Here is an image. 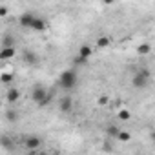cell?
I'll return each mask as SVG.
<instances>
[{"mask_svg":"<svg viewBox=\"0 0 155 155\" xmlns=\"http://www.w3.org/2000/svg\"><path fill=\"white\" fill-rule=\"evenodd\" d=\"M0 146L6 148V150H9V148H13V140L8 135H2V137H0Z\"/></svg>","mask_w":155,"mask_h":155,"instance_id":"obj_10","label":"cell"},{"mask_svg":"<svg viewBox=\"0 0 155 155\" xmlns=\"http://www.w3.org/2000/svg\"><path fill=\"white\" fill-rule=\"evenodd\" d=\"M150 79H151V73H150V69H140L139 73H135L133 75V88H137V90H140V88H146L148 86V82H150Z\"/></svg>","mask_w":155,"mask_h":155,"instance_id":"obj_2","label":"cell"},{"mask_svg":"<svg viewBox=\"0 0 155 155\" xmlns=\"http://www.w3.org/2000/svg\"><path fill=\"white\" fill-rule=\"evenodd\" d=\"M119 119L128 120V119H130V111H120V113H119Z\"/></svg>","mask_w":155,"mask_h":155,"instance_id":"obj_14","label":"cell"},{"mask_svg":"<svg viewBox=\"0 0 155 155\" xmlns=\"http://www.w3.org/2000/svg\"><path fill=\"white\" fill-rule=\"evenodd\" d=\"M139 53H142V55L150 53V46H140V48H139Z\"/></svg>","mask_w":155,"mask_h":155,"instance_id":"obj_15","label":"cell"},{"mask_svg":"<svg viewBox=\"0 0 155 155\" xmlns=\"http://www.w3.org/2000/svg\"><path fill=\"white\" fill-rule=\"evenodd\" d=\"M0 82H4V84H11V82H13V75H11V73H4L2 77H0Z\"/></svg>","mask_w":155,"mask_h":155,"instance_id":"obj_11","label":"cell"},{"mask_svg":"<svg viewBox=\"0 0 155 155\" xmlns=\"http://www.w3.org/2000/svg\"><path fill=\"white\" fill-rule=\"evenodd\" d=\"M28 29H33V31H44L46 29V22L42 20V18H38V17H31V20H29V24H28Z\"/></svg>","mask_w":155,"mask_h":155,"instance_id":"obj_4","label":"cell"},{"mask_svg":"<svg viewBox=\"0 0 155 155\" xmlns=\"http://www.w3.org/2000/svg\"><path fill=\"white\" fill-rule=\"evenodd\" d=\"M90 57H91V48L90 46H82L79 49V60H77V62H86Z\"/></svg>","mask_w":155,"mask_h":155,"instance_id":"obj_6","label":"cell"},{"mask_svg":"<svg viewBox=\"0 0 155 155\" xmlns=\"http://www.w3.org/2000/svg\"><path fill=\"white\" fill-rule=\"evenodd\" d=\"M18 97H20V93H18V90H17V88H9V90H8V93H6L8 102H17V101H18Z\"/></svg>","mask_w":155,"mask_h":155,"instance_id":"obj_7","label":"cell"},{"mask_svg":"<svg viewBox=\"0 0 155 155\" xmlns=\"http://www.w3.org/2000/svg\"><path fill=\"white\" fill-rule=\"evenodd\" d=\"M97 46H99V48H106V46H110V38H108V37H101V38H97Z\"/></svg>","mask_w":155,"mask_h":155,"instance_id":"obj_12","label":"cell"},{"mask_svg":"<svg viewBox=\"0 0 155 155\" xmlns=\"http://www.w3.org/2000/svg\"><path fill=\"white\" fill-rule=\"evenodd\" d=\"M77 82H79V77H77V73L73 69H66L60 73L58 77V84L64 88V90H73L77 86Z\"/></svg>","mask_w":155,"mask_h":155,"instance_id":"obj_1","label":"cell"},{"mask_svg":"<svg viewBox=\"0 0 155 155\" xmlns=\"http://www.w3.org/2000/svg\"><path fill=\"white\" fill-rule=\"evenodd\" d=\"M106 101H108L106 97H101V99H99V104H101V106H104V104H106Z\"/></svg>","mask_w":155,"mask_h":155,"instance_id":"obj_18","label":"cell"},{"mask_svg":"<svg viewBox=\"0 0 155 155\" xmlns=\"http://www.w3.org/2000/svg\"><path fill=\"white\" fill-rule=\"evenodd\" d=\"M28 155H40V153H33V151H31V153H28Z\"/></svg>","mask_w":155,"mask_h":155,"instance_id":"obj_20","label":"cell"},{"mask_svg":"<svg viewBox=\"0 0 155 155\" xmlns=\"http://www.w3.org/2000/svg\"><path fill=\"white\" fill-rule=\"evenodd\" d=\"M31 99H33V102H37V104H40V106H46L51 97H49V93H48L42 86H35L33 91H31Z\"/></svg>","mask_w":155,"mask_h":155,"instance_id":"obj_3","label":"cell"},{"mask_svg":"<svg viewBox=\"0 0 155 155\" xmlns=\"http://www.w3.org/2000/svg\"><path fill=\"white\" fill-rule=\"evenodd\" d=\"M6 13H8V9H6V8H0V17H4Z\"/></svg>","mask_w":155,"mask_h":155,"instance_id":"obj_19","label":"cell"},{"mask_svg":"<svg viewBox=\"0 0 155 155\" xmlns=\"http://www.w3.org/2000/svg\"><path fill=\"white\" fill-rule=\"evenodd\" d=\"M117 137H119V140H126V142L130 140V133H128V131H119Z\"/></svg>","mask_w":155,"mask_h":155,"instance_id":"obj_13","label":"cell"},{"mask_svg":"<svg viewBox=\"0 0 155 155\" xmlns=\"http://www.w3.org/2000/svg\"><path fill=\"white\" fill-rule=\"evenodd\" d=\"M119 131H120V130H119L117 126H111V128H110V133H111V135H117Z\"/></svg>","mask_w":155,"mask_h":155,"instance_id":"obj_17","label":"cell"},{"mask_svg":"<svg viewBox=\"0 0 155 155\" xmlns=\"http://www.w3.org/2000/svg\"><path fill=\"white\" fill-rule=\"evenodd\" d=\"M42 144V140L38 139V137H35V135H31V137H26V140H24V146L28 148V150H37L38 146Z\"/></svg>","mask_w":155,"mask_h":155,"instance_id":"obj_5","label":"cell"},{"mask_svg":"<svg viewBox=\"0 0 155 155\" xmlns=\"http://www.w3.org/2000/svg\"><path fill=\"white\" fill-rule=\"evenodd\" d=\"M15 57V49L13 48H2V51H0V60H9Z\"/></svg>","mask_w":155,"mask_h":155,"instance_id":"obj_9","label":"cell"},{"mask_svg":"<svg viewBox=\"0 0 155 155\" xmlns=\"http://www.w3.org/2000/svg\"><path fill=\"white\" fill-rule=\"evenodd\" d=\"M71 108H73V101H71L69 97H64V99L60 101V111L68 113V111H71Z\"/></svg>","mask_w":155,"mask_h":155,"instance_id":"obj_8","label":"cell"},{"mask_svg":"<svg viewBox=\"0 0 155 155\" xmlns=\"http://www.w3.org/2000/svg\"><path fill=\"white\" fill-rule=\"evenodd\" d=\"M8 119L9 120H17V113L15 111H8Z\"/></svg>","mask_w":155,"mask_h":155,"instance_id":"obj_16","label":"cell"}]
</instances>
